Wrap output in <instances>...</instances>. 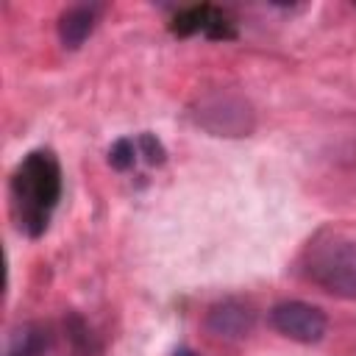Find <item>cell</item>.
<instances>
[{"label": "cell", "mask_w": 356, "mask_h": 356, "mask_svg": "<svg viewBox=\"0 0 356 356\" xmlns=\"http://www.w3.org/2000/svg\"><path fill=\"white\" fill-rule=\"evenodd\" d=\"M136 156H139L136 142H134V139H128V136L117 139V142L108 147V164H111L117 172H128V170L134 167Z\"/></svg>", "instance_id": "9c48e42d"}, {"label": "cell", "mask_w": 356, "mask_h": 356, "mask_svg": "<svg viewBox=\"0 0 356 356\" xmlns=\"http://www.w3.org/2000/svg\"><path fill=\"white\" fill-rule=\"evenodd\" d=\"M270 323L281 337H286L292 342H303V345L320 342L328 328L325 314L317 306L303 303V300H284V303L273 306Z\"/></svg>", "instance_id": "277c9868"}, {"label": "cell", "mask_w": 356, "mask_h": 356, "mask_svg": "<svg viewBox=\"0 0 356 356\" xmlns=\"http://www.w3.org/2000/svg\"><path fill=\"white\" fill-rule=\"evenodd\" d=\"M61 200V164L53 150L39 147L22 156L11 172V211L17 228L42 236Z\"/></svg>", "instance_id": "6da1fadb"}, {"label": "cell", "mask_w": 356, "mask_h": 356, "mask_svg": "<svg viewBox=\"0 0 356 356\" xmlns=\"http://www.w3.org/2000/svg\"><path fill=\"white\" fill-rule=\"evenodd\" d=\"M53 345H56L53 328L42 325V323H33V325H25L14 334L6 356H50Z\"/></svg>", "instance_id": "52a82bcc"}, {"label": "cell", "mask_w": 356, "mask_h": 356, "mask_svg": "<svg viewBox=\"0 0 356 356\" xmlns=\"http://www.w3.org/2000/svg\"><path fill=\"white\" fill-rule=\"evenodd\" d=\"M189 117L197 128L209 131L211 136H248L256 128L253 106L228 89L206 92L189 106Z\"/></svg>", "instance_id": "3957f363"}, {"label": "cell", "mask_w": 356, "mask_h": 356, "mask_svg": "<svg viewBox=\"0 0 356 356\" xmlns=\"http://www.w3.org/2000/svg\"><path fill=\"white\" fill-rule=\"evenodd\" d=\"M136 150L142 153V159L150 164V167H161L167 161V150L164 145L153 136V134H139L136 136Z\"/></svg>", "instance_id": "30bf717a"}, {"label": "cell", "mask_w": 356, "mask_h": 356, "mask_svg": "<svg viewBox=\"0 0 356 356\" xmlns=\"http://www.w3.org/2000/svg\"><path fill=\"white\" fill-rule=\"evenodd\" d=\"M206 331L217 339H242L253 331L256 325V312L239 300H222V303H214L209 312H206V320H203Z\"/></svg>", "instance_id": "5b68a950"}, {"label": "cell", "mask_w": 356, "mask_h": 356, "mask_svg": "<svg viewBox=\"0 0 356 356\" xmlns=\"http://www.w3.org/2000/svg\"><path fill=\"white\" fill-rule=\"evenodd\" d=\"M303 273L323 292L356 300V236L337 228L317 231L303 250Z\"/></svg>", "instance_id": "7a4b0ae2"}, {"label": "cell", "mask_w": 356, "mask_h": 356, "mask_svg": "<svg viewBox=\"0 0 356 356\" xmlns=\"http://www.w3.org/2000/svg\"><path fill=\"white\" fill-rule=\"evenodd\" d=\"M64 337L70 342V356H100L103 353L97 337L86 325V320L75 312L64 317Z\"/></svg>", "instance_id": "ba28073f"}, {"label": "cell", "mask_w": 356, "mask_h": 356, "mask_svg": "<svg viewBox=\"0 0 356 356\" xmlns=\"http://www.w3.org/2000/svg\"><path fill=\"white\" fill-rule=\"evenodd\" d=\"M172 356H197V353H195V350H189V348H178Z\"/></svg>", "instance_id": "8fae6325"}, {"label": "cell", "mask_w": 356, "mask_h": 356, "mask_svg": "<svg viewBox=\"0 0 356 356\" xmlns=\"http://www.w3.org/2000/svg\"><path fill=\"white\" fill-rule=\"evenodd\" d=\"M95 25H97V8L95 6H72L58 17V39L64 47L75 50L89 39Z\"/></svg>", "instance_id": "8992f818"}]
</instances>
